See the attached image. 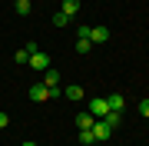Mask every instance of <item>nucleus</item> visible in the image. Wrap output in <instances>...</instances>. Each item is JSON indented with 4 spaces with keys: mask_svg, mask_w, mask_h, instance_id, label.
Returning a JSON list of instances; mask_svg holds the SVG:
<instances>
[{
    "mask_svg": "<svg viewBox=\"0 0 149 146\" xmlns=\"http://www.w3.org/2000/svg\"><path fill=\"white\" fill-rule=\"evenodd\" d=\"M43 87L50 90V96H63V90H60V73L53 70V66H50V70H43Z\"/></svg>",
    "mask_w": 149,
    "mask_h": 146,
    "instance_id": "nucleus-1",
    "label": "nucleus"
},
{
    "mask_svg": "<svg viewBox=\"0 0 149 146\" xmlns=\"http://www.w3.org/2000/svg\"><path fill=\"white\" fill-rule=\"evenodd\" d=\"M27 66H30V70H37V73H43V70H50V57H47V53H43V50L37 47V50H33V53H30Z\"/></svg>",
    "mask_w": 149,
    "mask_h": 146,
    "instance_id": "nucleus-2",
    "label": "nucleus"
},
{
    "mask_svg": "<svg viewBox=\"0 0 149 146\" xmlns=\"http://www.w3.org/2000/svg\"><path fill=\"white\" fill-rule=\"evenodd\" d=\"M93 136H96V143H106L113 136V126L106 123V119H96V123H93Z\"/></svg>",
    "mask_w": 149,
    "mask_h": 146,
    "instance_id": "nucleus-3",
    "label": "nucleus"
},
{
    "mask_svg": "<svg viewBox=\"0 0 149 146\" xmlns=\"http://www.w3.org/2000/svg\"><path fill=\"white\" fill-rule=\"evenodd\" d=\"M27 96H30L33 103H47V100H53V96H50V90L43 87V83H33V87L27 90Z\"/></svg>",
    "mask_w": 149,
    "mask_h": 146,
    "instance_id": "nucleus-4",
    "label": "nucleus"
},
{
    "mask_svg": "<svg viewBox=\"0 0 149 146\" xmlns=\"http://www.w3.org/2000/svg\"><path fill=\"white\" fill-rule=\"evenodd\" d=\"M86 110H90L96 119H103V116L109 113V103H106V96H100V100H90V106H86Z\"/></svg>",
    "mask_w": 149,
    "mask_h": 146,
    "instance_id": "nucleus-5",
    "label": "nucleus"
},
{
    "mask_svg": "<svg viewBox=\"0 0 149 146\" xmlns=\"http://www.w3.org/2000/svg\"><path fill=\"white\" fill-rule=\"evenodd\" d=\"M106 40H109V30L106 27H90V43L93 47H103Z\"/></svg>",
    "mask_w": 149,
    "mask_h": 146,
    "instance_id": "nucleus-6",
    "label": "nucleus"
},
{
    "mask_svg": "<svg viewBox=\"0 0 149 146\" xmlns=\"http://www.w3.org/2000/svg\"><path fill=\"white\" fill-rule=\"evenodd\" d=\"M60 13H66L70 20H73V17L80 13V0H60Z\"/></svg>",
    "mask_w": 149,
    "mask_h": 146,
    "instance_id": "nucleus-7",
    "label": "nucleus"
},
{
    "mask_svg": "<svg viewBox=\"0 0 149 146\" xmlns=\"http://www.w3.org/2000/svg\"><path fill=\"white\" fill-rule=\"evenodd\" d=\"M93 123H96V116L90 113V110H83V113L76 116V126H80V130H93Z\"/></svg>",
    "mask_w": 149,
    "mask_h": 146,
    "instance_id": "nucleus-8",
    "label": "nucleus"
},
{
    "mask_svg": "<svg viewBox=\"0 0 149 146\" xmlns=\"http://www.w3.org/2000/svg\"><path fill=\"white\" fill-rule=\"evenodd\" d=\"M106 103H109V110H116V113H123V110H126V96H123V93L106 96Z\"/></svg>",
    "mask_w": 149,
    "mask_h": 146,
    "instance_id": "nucleus-9",
    "label": "nucleus"
},
{
    "mask_svg": "<svg viewBox=\"0 0 149 146\" xmlns=\"http://www.w3.org/2000/svg\"><path fill=\"white\" fill-rule=\"evenodd\" d=\"M63 96L66 100H83V87L80 83H70V87H63Z\"/></svg>",
    "mask_w": 149,
    "mask_h": 146,
    "instance_id": "nucleus-10",
    "label": "nucleus"
},
{
    "mask_svg": "<svg viewBox=\"0 0 149 146\" xmlns=\"http://www.w3.org/2000/svg\"><path fill=\"white\" fill-rule=\"evenodd\" d=\"M33 50H37V43H27V47H23V50H17V53H13V60H17V63H27Z\"/></svg>",
    "mask_w": 149,
    "mask_h": 146,
    "instance_id": "nucleus-11",
    "label": "nucleus"
},
{
    "mask_svg": "<svg viewBox=\"0 0 149 146\" xmlns=\"http://www.w3.org/2000/svg\"><path fill=\"white\" fill-rule=\"evenodd\" d=\"M13 10L20 13V17H27V13L33 10V0H13Z\"/></svg>",
    "mask_w": 149,
    "mask_h": 146,
    "instance_id": "nucleus-12",
    "label": "nucleus"
},
{
    "mask_svg": "<svg viewBox=\"0 0 149 146\" xmlns=\"http://www.w3.org/2000/svg\"><path fill=\"white\" fill-rule=\"evenodd\" d=\"M93 43H90V37H76V53H90Z\"/></svg>",
    "mask_w": 149,
    "mask_h": 146,
    "instance_id": "nucleus-13",
    "label": "nucleus"
},
{
    "mask_svg": "<svg viewBox=\"0 0 149 146\" xmlns=\"http://www.w3.org/2000/svg\"><path fill=\"white\" fill-rule=\"evenodd\" d=\"M103 119H106V123L113 126V130H116V126L123 123V113H116V110H109V113H106V116H103Z\"/></svg>",
    "mask_w": 149,
    "mask_h": 146,
    "instance_id": "nucleus-14",
    "label": "nucleus"
},
{
    "mask_svg": "<svg viewBox=\"0 0 149 146\" xmlns=\"http://www.w3.org/2000/svg\"><path fill=\"white\" fill-rule=\"evenodd\" d=\"M80 143H83V146H93V143H96L93 130H80Z\"/></svg>",
    "mask_w": 149,
    "mask_h": 146,
    "instance_id": "nucleus-15",
    "label": "nucleus"
},
{
    "mask_svg": "<svg viewBox=\"0 0 149 146\" xmlns=\"http://www.w3.org/2000/svg\"><path fill=\"white\" fill-rule=\"evenodd\" d=\"M66 23H70L66 13H53V27H66Z\"/></svg>",
    "mask_w": 149,
    "mask_h": 146,
    "instance_id": "nucleus-16",
    "label": "nucleus"
},
{
    "mask_svg": "<svg viewBox=\"0 0 149 146\" xmlns=\"http://www.w3.org/2000/svg\"><path fill=\"white\" fill-rule=\"evenodd\" d=\"M139 113H143V116L149 119V100H139Z\"/></svg>",
    "mask_w": 149,
    "mask_h": 146,
    "instance_id": "nucleus-17",
    "label": "nucleus"
},
{
    "mask_svg": "<svg viewBox=\"0 0 149 146\" xmlns=\"http://www.w3.org/2000/svg\"><path fill=\"white\" fill-rule=\"evenodd\" d=\"M7 126H10V116H7L3 110H0V130H7Z\"/></svg>",
    "mask_w": 149,
    "mask_h": 146,
    "instance_id": "nucleus-18",
    "label": "nucleus"
},
{
    "mask_svg": "<svg viewBox=\"0 0 149 146\" xmlns=\"http://www.w3.org/2000/svg\"><path fill=\"white\" fill-rule=\"evenodd\" d=\"M23 146H37V143H30V140H27V143H23Z\"/></svg>",
    "mask_w": 149,
    "mask_h": 146,
    "instance_id": "nucleus-19",
    "label": "nucleus"
},
{
    "mask_svg": "<svg viewBox=\"0 0 149 146\" xmlns=\"http://www.w3.org/2000/svg\"><path fill=\"white\" fill-rule=\"evenodd\" d=\"M146 130H149V119H146Z\"/></svg>",
    "mask_w": 149,
    "mask_h": 146,
    "instance_id": "nucleus-20",
    "label": "nucleus"
},
{
    "mask_svg": "<svg viewBox=\"0 0 149 146\" xmlns=\"http://www.w3.org/2000/svg\"><path fill=\"white\" fill-rule=\"evenodd\" d=\"M53 3H60V0H53Z\"/></svg>",
    "mask_w": 149,
    "mask_h": 146,
    "instance_id": "nucleus-21",
    "label": "nucleus"
}]
</instances>
